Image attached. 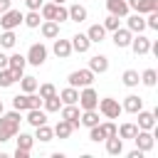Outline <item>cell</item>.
Listing matches in <instances>:
<instances>
[{"instance_id": "cell-28", "label": "cell", "mask_w": 158, "mask_h": 158, "mask_svg": "<svg viewBox=\"0 0 158 158\" xmlns=\"http://www.w3.org/2000/svg\"><path fill=\"white\" fill-rule=\"evenodd\" d=\"M59 99H62V104H77L79 101V89L77 86H67V89L59 91Z\"/></svg>"}, {"instance_id": "cell-10", "label": "cell", "mask_w": 158, "mask_h": 158, "mask_svg": "<svg viewBox=\"0 0 158 158\" xmlns=\"http://www.w3.org/2000/svg\"><path fill=\"white\" fill-rule=\"evenodd\" d=\"M59 111H62V118H64V121H69L74 128H79V126H81V123H79V116H81V114H79V106H77V104H62V109H59Z\"/></svg>"}, {"instance_id": "cell-7", "label": "cell", "mask_w": 158, "mask_h": 158, "mask_svg": "<svg viewBox=\"0 0 158 158\" xmlns=\"http://www.w3.org/2000/svg\"><path fill=\"white\" fill-rule=\"evenodd\" d=\"M84 111L86 109H96V104H99V94L91 89V86H81V91H79V101H77Z\"/></svg>"}, {"instance_id": "cell-38", "label": "cell", "mask_w": 158, "mask_h": 158, "mask_svg": "<svg viewBox=\"0 0 158 158\" xmlns=\"http://www.w3.org/2000/svg\"><path fill=\"white\" fill-rule=\"evenodd\" d=\"M141 81H143L146 86H156V81H158V72H156V69H146V72L141 74Z\"/></svg>"}, {"instance_id": "cell-49", "label": "cell", "mask_w": 158, "mask_h": 158, "mask_svg": "<svg viewBox=\"0 0 158 158\" xmlns=\"http://www.w3.org/2000/svg\"><path fill=\"white\" fill-rule=\"evenodd\" d=\"M128 158H143V151H138V148H136V151H131V153H128Z\"/></svg>"}, {"instance_id": "cell-25", "label": "cell", "mask_w": 158, "mask_h": 158, "mask_svg": "<svg viewBox=\"0 0 158 158\" xmlns=\"http://www.w3.org/2000/svg\"><path fill=\"white\" fill-rule=\"evenodd\" d=\"M67 10H69V20H72V22H84V20H86V15H89V12H86V7H84V5H79V2H74V5H72V7H67Z\"/></svg>"}, {"instance_id": "cell-17", "label": "cell", "mask_w": 158, "mask_h": 158, "mask_svg": "<svg viewBox=\"0 0 158 158\" xmlns=\"http://www.w3.org/2000/svg\"><path fill=\"white\" fill-rule=\"evenodd\" d=\"M106 10H109V15L126 17L128 15V2L126 0H106Z\"/></svg>"}, {"instance_id": "cell-16", "label": "cell", "mask_w": 158, "mask_h": 158, "mask_svg": "<svg viewBox=\"0 0 158 158\" xmlns=\"http://www.w3.org/2000/svg\"><path fill=\"white\" fill-rule=\"evenodd\" d=\"M89 69H91L94 74L109 72V57H106V54H94V57L89 59Z\"/></svg>"}, {"instance_id": "cell-14", "label": "cell", "mask_w": 158, "mask_h": 158, "mask_svg": "<svg viewBox=\"0 0 158 158\" xmlns=\"http://www.w3.org/2000/svg\"><path fill=\"white\" fill-rule=\"evenodd\" d=\"M7 67L17 74V77H22L25 74V67H27V59H25V54H20V52H15V54H10L7 57Z\"/></svg>"}, {"instance_id": "cell-37", "label": "cell", "mask_w": 158, "mask_h": 158, "mask_svg": "<svg viewBox=\"0 0 158 158\" xmlns=\"http://www.w3.org/2000/svg\"><path fill=\"white\" fill-rule=\"evenodd\" d=\"M37 86H40V81L35 79V77H20V89L25 91V94H30V91H37Z\"/></svg>"}, {"instance_id": "cell-23", "label": "cell", "mask_w": 158, "mask_h": 158, "mask_svg": "<svg viewBox=\"0 0 158 158\" xmlns=\"http://www.w3.org/2000/svg\"><path fill=\"white\" fill-rule=\"evenodd\" d=\"M86 37H89V42H91V44H99V42H104V37H106V30H104V25H91V27L86 30Z\"/></svg>"}, {"instance_id": "cell-18", "label": "cell", "mask_w": 158, "mask_h": 158, "mask_svg": "<svg viewBox=\"0 0 158 158\" xmlns=\"http://www.w3.org/2000/svg\"><path fill=\"white\" fill-rule=\"evenodd\" d=\"M40 30H42V37H44V40L59 37V22H54V20H42V22H40Z\"/></svg>"}, {"instance_id": "cell-22", "label": "cell", "mask_w": 158, "mask_h": 158, "mask_svg": "<svg viewBox=\"0 0 158 158\" xmlns=\"http://www.w3.org/2000/svg\"><path fill=\"white\" fill-rule=\"evenodd\" d=\"M30 126H42V123H47V111H42V109H27V118H25Z\"/></svg>"}, {"instance_id": "cell-20", "label": "cell", "mask_w": 158, "mask_h": 158, "mask_svg": "<svg viewBox=\"0 0 158 158\" xmlns=\"http://www.w3.org/2000/svg\"><path fill=\"white\" fill-rule=\"evenodd\" d=\"M136 133H138V126H136L133 121H126V123H121V126L116 128V136H118L121 141H133Z\"/></svg>"}, {"instance_id": "cell-42", "label": "cell", "mask_w": 158, "mask_h": 158, "mask_svg": "<svg viewBox=\"0 0 158 158\" xmlns=\"http://www.w3.org/2000/svg\"><path fill=\"white\" fill-rule=\"evenodd\" d=\"M89 138H91V141H94V143H99V141H104V138H106V136H104V131H101V126H99V123H96V126H91V128H89Z\"/></svg>"}, {"instance_id": "cell-41", "label": "cell", "mask_w": 158, "mask_h": 158, "mask_svg": "<svg viewBox=\"0 0 158 158\" xmlns=\"http://www.w3.org/2000/svg\"><path fill=\"white\" fill-rule=\"evenodd\" d=\"M99 126H101V131H104L106 138H109V136H116V128H118V126H116L114 121H104V123H99ZM106 138H104V141H106Z\"/></svg>"}, {"instance_id": "cell-50", "label": "cell", "mask_w": 158, "mask_h": 158, "mask_svg": "<svg viewBox=\"0 0 158 158\" xmlns=\"http://www.w3.org/2000/svg\"><path fill=\"white\" fill-rule=\"evenodd\" d=\"M5 114V104H2V99H0V116Z\"/></svg>"}, {"instance_id": "cell-47", "label": "cell", "mask_w": 158, "mask_h": 158, "mask_svg": "<svg viewBox=\"0 0 158 158\" xmlns=\"http://www.w3.org/2000/svg\"><path fill=\"white\" fill-rule=\"evenodd\" d=\"M5 67H7V54L0 49V69H5Z\"/></svg>"}, {"instance_id": "cell-46", "label": "cell", "mask_w": 158, "mask_h": 158, "mask_svg": "<svg viewBox=\"0 0 158 158\" xmlns=\"http://www.w3.org/2000/svg\"><path fill=\"white\" fill-rule=\"evenodd\" d=\"M15 158H30V151H25V148H15Z\"/></svg>"}, {"instance_id": "cell-8", "label": "cell", "mask_w": 158, "mask_h": 158, "mask_svg": "<svg viewBox=\"0 0 158 158\" xmlns=\"http://www.w3.org/2000/svg\"><path fill=\"white\" fill-rule=\"evenodd\" d=\"M20 131V123H15V121H10L5 114L0 116V143H5V141H10V138H15V133Z\"/></svg>"}, {"instance_id": "cell-9", "label": "cell", "mask_w": 158, "mask_h": 158, "mask_svg": "<svg viewBox=\"0 0 158 158\" xmlns=\"http://www.w3.org/2000/svg\"><path fill=\"white\" fill-rule=\"evenodd\" d=\"M131 49H133V54H138V57H143V54H148L151 52V40L146 37V35H136V37H131V44H128Z\"/></svg>"}, {"instance_id": "cell-32", "label": "cell", "mask_w": 158, "mask_h": 158, "mask_svg": "<svg viewBox=\"0 0 158 158\" xmlns=\"http://www.w3.org/2000/svg\"><path fill=\"white\" fill-rule=\"evenodd\" d=\"M22 22H25L30 30H37V27H40V22H42V15H40V10H30L27 15H22Z\"/></svg>"}, {"instance_id": "cell-13", "label": "cell", "mask_w": 158, "mask_h": 158, "mask_svg": "<svg viewBox=\"0 0 158 158\" xmlns=\"http://www.w3.org/2000/svg\"><path fill=\"white\" fill-rule=\"evenodd\" d=\"M52 52H54L59 59H69V54H72V42H69V40H62V37H54Z\"/></svg>"}, {"instance_id": "cell-29", "label": "cell", "mask_w": 158, "mask_h": 158, "mask_svg": "<svg viewBox=\"0 0 158 158\" xmlns=\"http://www.w3.org/2000/svg\"><path fill=\"white\" fill-rule=\"evenodd\" d=\"M42 106H44V111H47V114L59 111V109H62V99H59V94H52V96L42 99Z\"/></svg>"}, {"instance_id": "cell-19", "label": "cell", "mask_w": 158, "mask_h": 158, "mask_svg": "<svg viewBox=\"0 0 158 158\" xmlns=\"http://www.w3.org/2000/svg\"><path fill=\"white\" fill-rule=\"evenodd\" d=\"M72 52H79V54H84V52H89V47H91V42H89V37L86 35H81V32H77L72 40Z\"/></svg>"}, {"instance_id": "cell-11", "label": "cell", "mask_w": 158, "mask_h": 158, "mask_svg": "<svg viewBox=\"0 0 158 158\" xmlns=\"http://www.w3.org/2000/svg\"><path fill=\"white\" fill-rule=\"evenodd\" d=\"M128 10H136L138 15H146L151 10H158V0H126Z\"/></svg>"}, {"instance_id": "cell-21", "label": "cell", "mask_w": 158, "mask_h": 158, "mask_svg": "<svg viewBox=\"0 0 158 158\" xmlns=\"http://www.w3.org/2000/svg\"><path fill=\"white\" fill-rule=\"evenodd\" d=\"M121 109H123V111H128V114H136V111H141V109H143V99H141V96H136V94H128V96L123 99Z\"/></svg>"}, {"instance_id": "cell-12", "label": "cell", "mask_w": 158, "mask_h": 158, "mask_svg": "<svg viewBox=\"0 0 158 158\" xmlns=\"http://www.w3.org/2000/svg\"><path fill=\"white\" fill-rule=\"evenodd\" d=\"M131 37H133V32H131L128 27H116L111 40H114V44H116L118 49H123V47H128V44H131Z\"/></svg>"}, {"instance_id": "cell-35", "label": "cell", "mask_w": 158, "mask_h": 158, "mask_svg": "<svg viewBox=\"0 0 158 158\" xmlns=\"http://www.w3.org/2000/svg\"><path fill=\"white\" fill-rule=\"evenodd\" d=\"M15 141H17V148H25V151H32V146H35V136L22 133V131L15 133Z\"/></svg>"}, {"instance_id": "cell-24", "label": "cell", "mask_w": 158, "mask_h": 158, "mask_svg": "<svg viewBox=\"0 0 158 158\" xmlns=\"http://www.w3.org/2000/svg\"><path fill=\"white\" fill-rule=\"evenodd\" d=\"M106 153L109 156H121L123 153V141L118 136H109L106 138Z\"/></svg>"}, {"instance_id": "cell-26", "label": "cell", "mask_w": 158, "mask_h": 158, "mask_svg": "<svg viewBox=\"0 0 158 158\" xmlns=\"http://www.w3.org/2000/svg\"><path fill=\"white\" fill-rule=\"evenodd\" d=\"M126 27H128L131 32H143V30H146V17L136 12V15H131V17L126 20Z\"/></svg>"}, {"instance_id": "cell-36", "label": "cell", "mask_w": 158, "mask_h": 158, "mask_svg": "<svg viewBox=\"0 0 158 158\" xmlns=\"http://www.w3.org/2000/svg\"><path fill=\"white\" fill-rule=\"evenodd\" d=\"M15 42H17L15 30H2V35H0V49H12Z\"/></svg>"}, {"instance_id": "cell-30", "label": "cell", "mask_w": 158, "mask_h": 158, "mask_svg": "<svg viewBox=\"0 0 158 158\" xmlns=\"http://www.w3.org/2000/svg\"><path fill=\"white\" fill-rule=\"evenodd\" d=\"M79 123H81V126H86V128L96 126V123H99V114H96V109H86V111L79 116Z\"/></svg>"}, {"instance_id": "cell-51", "label": "cell", "mask_w": 158, "mask_h": 158, "mask_svg": "<svg viewBox=\"0 0 158 158\" xmlns=\"http://www.w3.org/2000/svg\"><path fill=\"white\" fill-rule=\"evenodd\" d=\"M52 2H57V5H64V2H67V0H52Z\"/></svg>"}, {"instance_id": "cell-3", "label": "cell", "mask_w": 158, "mask_h": 158, "mask_svg": "<svg viewBox=\"0 0 158 158\" xmlns=\"http://www.w3.org/2000/svg\"><path fill=\"white\" fill-rule=\"evenodd\" d=\"M67 81H69V86H91V81H94V72L86 67V69H77V72H72L69 77H67Z\"/></svg>"}, {"instance_id": "cell-40", "label": "cell", "mask_w": 158, "mask_h": 158, "mask_svg": "<svg viewBox=\"0 0 158 158\" xmlns=\"http://www.w3.org/2000/svg\"><path fill=\"white\" fill-rule=\"evenodd\" d=\"M118 22H121V17H116V15H109V17L104 20V30H106V32H114V30L118 27Z\"/></svg>"}, {"instance_id": "cell-5", "label": "cell", "mask_w": 158, "mask_h": 158, "mask_svg": "<svg viewBox=\"0 0 158 158\" xmlns=\"http://www.w3.org/2000/svg\"><path fill=\"white\" fill-rule=\"evenodd\" d=\"M133 143H136L138 151L148 153V151H153V146H156V136H153V131H143V128H138V133L133 136Z\"/></svg>"}, {"instance_id": "cell-34", "label": "cell", "mask_w": 158, "mask_h": 158, "mask_svg": "<svg viewBox=\"0 0 158 158\" xmlns=\"http://www.w3.org/2000/svg\"><path fill=\"white\" fill-rule=\"evenodd\" d=\"M35 138H40L42 143L52 141V138H54V131H52V126H47V123H42V126H35Z\"/></svg>"}, {"instance_id": "cell-31", "label": "cell", "mask_w": 158, "mask_h": 158, "mask_svg": "<svg viewBox=\"0 0 158 158\" xmlns=\"http://www.w3.org/2000/svg\"><path fill=\"white\" fill-rule=\"evenodd\" d=\"M15 81H20V77H17V74H15L10 67L0 69V86H5V89H7V86H12Z\"/></svg>"}, {"instance_id": "cell-44", "label": "cell", "mask_w": 158, "mask_h": 158, "mask_svg": "<svg viewBox=\"0 0 158 158\" xmlns=\"http://www.w3.org/2000/svg\"><path fill=\"white\" fill-rule=\"evenodd\" d=\"M148 17H146V27H151V30H158V10H151V12H146Z\"/></svg>"}, {"instance_id": "cell-48", "label": "cell", "mask_w": 158, "mask_h": 158, "mask_svg": "<svg viewBox=\"0 0 158 158\" xmlns=\"http://www.w3.org/2000/svg\"><path fill=\"white\" fill-rule=\"evenodd\" d=\"M10 2H12V0H0V15H2L5 10H10Z\"/></svg>"}, {"instance_id": "cell-1", "label": "cell", "mask_w": 158, "mask_h": 158, "mask_svg": "<svg viewBox=\"0 0 158 158\" xmlns=\"http://www.w3.org/2000/svg\"><path fill=\"white\" fill-rule=\"evenodd\" d=\"M42 106V96L40 94H35V91H30V94H17L15 99H12V109H17V111H27V109H40Z\"/></svg>"}, {"instance_id": "cell-4", "label": "cell", "mask_w": 158, "mask_h": 158, "mask_svg": "<svg viewBox=\"0 0 158 158\" xmlns=\"http://www.w3.org/2000/svg\"><path fill=\"white\" fill-rule=\"evenodd\" d=\"M96 109H99V111H101L106 118H118V114L123 111V109H121V104H118L116 99H111V96H106V99H99Z\"/></svg>"}, {"instance_id": "cell-15", "label": "cell", "mask_w": 158, "mask_h": 158, "mask_svg": "<svg viewBox=\"0 0 158 158\" xmlns=\"http://www.w3.org/2000/svg\"><path fill=\"white\" fill-rule=\"evenodd\" d=\"M136 114H138V123H136L138 128H143V131H153L156 128V111H143L141 109Z\"/></svg>"}, {"instance_id": "cell-43", "label": "cell", "mask_w": 158, "mask_h": 158, "mask_svg": "<svg viewBox=\"0 0 158 158\" xmlns=\"http://www.w3.org/2000/svg\"><path fill=\"white\" fill-rule=\"evenodd\" d=\"M69 20V10L64 5H57V12H54V22H67Z\"/></svg>"}, {"instance_id": "cell-39", "label": "cell", "mask_w": 158, "mask_h": 158, "mask_svg": "<svg viewBox=\"0 0 158 158\" xmlns=\"http://www.w3.org/2000/svg\"><path fill=\"white\" fill-rule=\"evenodd\" d=\"M37 91H40V96H42V99H47V96L57 94V86H54V84H49V81H44V84H40V86H37Z\"/></svg>"}, {"instance_id": "cell-27", "label": "cell", "mask_w": 158, "mask_h": 158, "mask_svg": "<svg viewBox=\"0 0 158 158\" xmlns=\"http://www.w3.org/2000/svg\"><path fill=\"white\" fill-rule=\"evenodd\" d=\"M52 131H54V136H57V138H69V136H72V131H74V126H72L69 121L59 118V121H57V126H54Z\"/></svg>"}, {"instance_id": "cell-33", "label": "cell", "mask_w": 158, "mask_h": 158, "mask_svg": "<svg viewBox=\"0 0 158 158\" xmlns=\"http://www.w3.org/2000/svg\"><path fill=\"white\" fill-rule=\"evenodd\" d=\"M121 81H123L128 89H133V86H138V81H141V74H138L136 69H126V72L121 74Z\"/></svg>"}, {"instance_id": "cell-6", "label": "cell", "mask_w": 158, "mask_h": 158, "mask_svg": "<svg viewBox=\"0 0 158 158\" xmlns=\"http://www.w3.org/2000/svg\"><path fill=\"white\" fill-rule=\"evenodd\" d=\"M22 25V12L20 10H5L2 15H0V27L2 30H15V27H20Z\"/></svg>"}, {"instance_id": "cell-45", "label": "cell", "mask_w": 158, "mask_h": 158, "mask_svg": "<svg viewBox=\"0 0 158 158\" xmlns=\"http://www.w3.org/2000/svg\"><path fill=\"white\" fill-rule=\"evenodd\" d=\"M42 2H44V0H25L27 10H40V7H42Z\"/></svg>"}, {"instance_id": "cell-2", "label": "cell", "mask_w": 158, "mask_h": 158, "mask_svg": "<svg viewBox=\"0 0 158 158\" xmlns=\"http://www.w3.org/2000/svg\"><path fill=\"white\" fill-rule=\"evenodd\" d=\"M25 59H27V64H32V67H42V64H44V59H47V47H44L42 42L30 44V49H27Z\"/></svg>"}]
</instances>
